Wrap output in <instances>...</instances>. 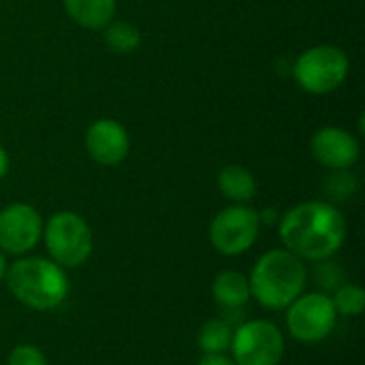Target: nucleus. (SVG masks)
Masks as SVG:
<instances>
[{"label": "nucleus", "instance_id": "1", "mask_svg": "<svg viewBox=\"0 0 365 365\" xmlns=\"http://www.w3.org/2000/svg\"><path fill=\"white\" fill-rule=\"evenodd\" d=\"M346 218L331 201H304L282 214V246L302 261H327L346 242Z\"/></svg>", "mask_w": 365, "mask_h": 365}, {"label": "nucleus", "instance_id": "2", "mask_svg": "<svg viewBox=\"0 0 365 365\" xmlns=\"http://www.w3.org/2000/svg\"><path fill=\"white\" fill-rule=\"evenodd\" d=\"M306 280L304 261L287 248H274L259 257L248 276L250 297L267 310H284L304 293Z\"/></svg>", "mask_w": 365, "mask_h": 365}, {"label": "nucleus", "instance_id": "3", "mask_svg": "<svg viewBox=\"0 0 365 365\" xmlns=\"http://www.w3.org/2000/svg\"><path fill=\"white\" fill-rule=\"evenodd\" d=\"M4 280L19 304L38 312L58 308L68 295V278L64 267L43 257L17 259L6 267Z\"/></svg>", "mask_w": 365, "mask_h": 365}, {"label": "nucleus", "instance_id": "4", "mask_svg": "<svg viewBox=\"0 0 365 365\" xmlns=\"http://www.w3.org/2000/svg\"><path fill=\"white\" fill-rule=\"evenodd\" d=\"M349 56L336 45H314L306 49L293 66L297 86L314 96L336 92L349 79Z\"/></svg>", "mask_w": 365, "mask_h": 365}, {"label": "nucleus", "instance_id": "5", "mask_svg": "<svg viewBox=\"0 0 365 365\" xmlns=\"http://www.w3.org/2000/svg\"><path fill=\"white\" fill-rule=\"evenodd\" d=\"M43 242L53 263L64 269L81 267L92 255V231L75 212H58L43 225Z\"/></svg>", "mask_w": 365, "mask_h": 365}, {"label": "nucleus", "instance_id": "6", "mask_svg": "<svg viewBox=\"0 0 365 365\" xmlns=\"http://www.w3.org/2000/svg\"><path fill=\"white\" fill-rule=\"evenodd\" d=\"M259 231V212L248 203H235L214 216L210 222V242L222 257H240L255 246Z\"/></svg>", "mask_w": 365, "mask_h": 365}, {"label": "nucleus", "instance_id": "7", "mask_svg": "<svg viewBox=\"0 0 365 365\" xmlns=\"http://www.w3.org/2000/svg\"><path fill=\"white\" fill-rule=\"evenodd\" d=\"M229 351L237 365H280L284 357V336L272 321H246L233 329Z\"/></svg>", "mask_w": 365, "mask_h": 365}, {"label": "nucleus", "instance_id": "8", "mask_svg": "<svg viewBox=\"0 0 365 365\" xmlns=\"http://www.w3.org/2000/svg\"><path fill=\"white\" fill-rule=\"evenodd\" d=\"M338 323V312L331 304V297L325 293H302L287 312L289 334L304 342L317 344L325 340Z\"/></svg>", "mask_w": 365, "mask_h": 365}, {"label": "nucleus", "instance_id": "9", "mask_svg": "<svg viewBox=\"0 0 365 365\" xmlns=\"http://www.w3.org/2000/svg\"><path fill=\"white\" fill-rule=\"evenodd\" d=\"M43 218L28 203H11L0 210V252L21 257L43 237Z\"/></svg>", "mask_w": 365, "mask_h": 365}, {"label": "nucleus", "instance_id": "10", "mask_svg": "<svg viewBox=\"0 0 365 365\" xmlns=\"http://www.w3.org/2000/svg\"><path fill=\"white\" fill-rule=\"evenodd\" d=\"M310 152L317 163L329 171L351 169L361 154L359 139L340 126H323L310 139Z\"/></svg>", "mask_w": 365, "mask_h": 365}, {"label": "nucleus", "instance_id": "11", "mask_svg": "<svg viewBox=\"0 0 365 365\" xmlns=\"http://www.w3.org/2000/svg\"><path fill=\"white\" fill-rule=\"evenodd\" d=\"M86 150L94 163L103 167H115L124 163L130 152L128 130L118 120L101 118L86 130Z\"/></svg>", "mask_w": 365, "mask_h": 365}, {"label": "nucleus", "instance_id": "12", "mask_svg": "<svg viewBox=\"0 0 365 365\" xmlns=\"http://www.w3.org/2000/svg\"><path fill=\"white\" fill-rule=\"evenodd\" d=\"M212 295L222 310H227V312L242 310L250 299L248 276L242 272H235V269L220 272L212 282Z\"/></svg>", "mask_w": 365, "mask_h": 365}, {"label": "nucleus", "instance_id": "13", "mask_svg": "<svg viewBox=\"0 0 365 365\" xmlns=\"http://www.w3.org/2000/svg\"><path fill=\"white\" fill-rule=\"evenodd\" d=\"M66 15L81 28L103 30L115 17V0H62Z\"/></svg>", "mask_w": 365, "mask_h": 365}, {"label": "nucleus", "instance_id": "14", "mask_svg": "<svg viewBox=\"0 0 365 365\" xmlns=\"http://www.w3.org/2000/svg\"><path fill=\"white\" fill-rule=\"evenodd\" d=\"M218 188L225 199L233 203H250L257 197V180L250 169L242 165H227L218 173Z\"/></svg>", "mask_w": 365, "mask_h": 365}, {"label": "nucleus", "instance_id": "15", "mask_svg": "<svg viewBox=\"0 0 365 365\" xmlns=\"http://www.w3.org/2000/svg\"><path fill=\"white\" fill-rule=\"evenodd\" d=\"M233 340V327L229 321L222 319H210L201 325L197 334V346L203 355H220L231 349Z\"/></svg>", "mask_w": 365, "mask_h": 365}, {"label": "nucleus", "instance_id": "16", "mask_svg": "<svg viewBox=\"0 0 365 365\" xmlns=\"http://www.w3.org/2000/svg\"><path fill=\"white\" fill-rule=\"evenodd\" d=\"M103 41L113 53H133L141 45V30L122 19H111L103 28Z\"/></svg>", "mask_w": 365, "mask_h": 365}, {"label": "nucleus", "instance_id": "17", "mask_svg": "<svg viewBox=\"0 0 365 365\" xmlns=\"http://www.w3.org/2000/svg\"><path fill=\"white\" fill-rule=\"evenodd\" d=\"M331 304L342 317H359L365 310V291L359 284H340L331 297Z\"/></svg>", "mask_w": 365, "mask_h": 365}, {"label": "nucleus", "instance_id": "18", "mask_svg": "<svg viewBox=\"0 0 365 365\" xmlns=\"http://www.w3.org/2000/svg\"><path fill=\"white\" fill-rule=\"evenodd\" d=\"M325 192L329 195V199H336V201L351 199L357 192V178L349 169L334 171V175H329L325 182Z\"/></svg>", "mask_w": 365, "mask_h": 365}, {"label": "nucleus", "instance_id": "19", "mask_svg": "<svg viewBox=\"0 0 365 365\" xmlns=\"http://www.w3.org/2000/svg\"><path fill=\"white\" fill-rule=\"evenodd\" d=\"M6 365H47V359L43 355V351L34 344H17L9 357Z\"/></svg>", "mask_w": 365, "mask_h": 365}, {"label": "nucleus", "instance_id": "20", "mask_svg": "<svg viewBox=\"0 0 365 365\" xmlns=\"http://www.w3.org/2000/svg\"><path fill=\"white\" fill-rule=\"evenodd\" d=\"M317 276H319V282L325 289H338L340 287V269L336 265H331V263H323Z\"/></svg>", "mask_w": 365, "mask_h": 365}, {"label": "nucleus", "instance_id": "21", "mask_svg": "<svg viewBox=\"0 0 365 365\" xmlns=\"http://www.w3.org/2000/svg\"><path fill=\"white\" fill-rule=\"evenodd\" d=\"M197 365H237L227 353H220V355H203L201 361Z\"/></svg>", "mask_w": 365, "mask_h": 365}, {"label": "nucleus", "instance_id": "22", "mask_svg": "<svg viewBox=\"0 0 365 365\" xmlns=\"http://www.w3.org/2000/svg\"><path fill=\"white\" fill-rule=\"evenodd\" d=\"M6 171H9V154H6V150L0 145V180L6 175Z\"/></svg>", "mask_w": 365, "mask_h": 365}, {"label": "nucleus", "instance_id": "23", "mask_svg": "<svg viewBox=\"0 0 365 365\" xmlns=\"http://www.w3.org/2000/svg\"><path fill=\"white\" fill-rule=\"evenodd\" d=\"M4 276H6V257L4 252H0V282L4 280Z\"/></svg>", "mask_w": 365, "mask_h": 365}]
</instances>
